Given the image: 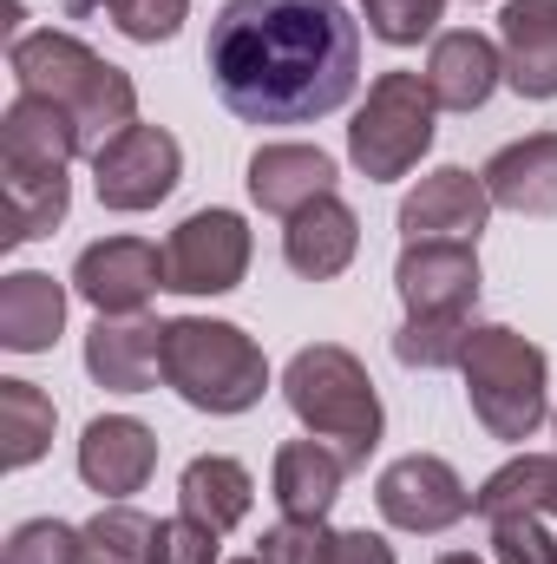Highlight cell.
I'll return each mask as SVG.
<instances>
[{"mask_svg": "<svg viewBox=\"0 0 557 564\" xmlns=\"http://www.w3.org/2000/svg\"><path fill=\"white\" fill-rule=\"evenodd\" d=\"M0 204H7V243H33V237H46L59 217H66V204H73V177L66 171H46V177H7L0 184Z\"/></svg>", "mask_w": 557, "mask_h": 564, "instance_id": "484cf974", "label": "cell"}, {"mask_svg": "<svg viewBox=\"0 0 557 564\" xmlns=\"http://www.w3.org/2000/svg\"><path fill=\"white\" fill-rule=\"evenodd\" d=\"M551 426H557V414H551Z\"/></svg>", "mask_w": 557, "mask_h": 564, "instance_id": "74e56055", "label": "cell"}, {"mask_svg": "<svg viewBox=\"0 0 557 564\" xmlns=\"http://www.w3.org/2000/svg\"><path fill=\"white\" fill-rule=\"evenodd\" d=\"M99 7H106L112 26H119L125 40H139V46L171 40V33L184 26V13H190V0H99Z\"/></svg>", "mask_w": 557, "mask_h": 564, "instance_id": "1f68e13d", "label": "cell"}, {"mask_svg": "<svg viewBox=\"0 0 557 564\" xmlns=\"http://www.w3.org/2000/svg\"><path fill=\"white\" fill-rule=\"evenodd\" d=\"M73 158H86L79 126L53 106V99H33L20 93L0 119V177H46V171H66Z\"/></svg>", "mask_w": 557, "mask_h": 564, "instance_id": "5bb4252c", "label": "cell"}, {"mask_svg": "<svg viewBox=\"0 0 557 564\" xmlns=\"http://www.w3.org/2000/svg\"><path fill=\"white\" fill-rule=\"evenodd\" d=\"M73 289L99 308V315H144V302L164 289V250L144 237H106L86 243L73 263Z\"/></svg>", "mask_w": 557, "mask_h": 564, "instance_id": "8fae6325", "label": "cell"}, {"mask_svg": "<svg viewBox=\"0 0 557 564\" xmlns=\"http://www.w3.org/2000/svg\"><path fill=\"white\" fill-rule=\"evenodd\" d=\"M0 564H86V532L59 525V519H26V525H13Z\"/></svg>", "mask_w": 557, "mask_h": 564, "instance_id": "f1b7e54d", "label": "cell"}, {"mask_svg": "<svg viewBox=\"0 0 557 564\" xmlns=\"http://www.w3.org/2000/svg\"><path fill=\"white\" fill-rule=\"evenodd\" d=\"M86 375L112 394H151L164 381V322L99 315L92 335H86Z\"/></svg>", "mask_w": 557, "mask_h": 564, "instance_id": "7c38bea8", "label": "cell"}, {"mask_svg": "<svg viewBox=\"0 0 557 564\" xmlns=\"http://www.w3.org/2000/svg\"><path fill=\"white\" fill-rule=\"evenodd\" d=\"M354 250H361V224H354V210H348L341 197H315V204L295 210L288 230H282L288 270L308 276V282H335L354 263Z\"/></svg>", "mask_w": 557, "mask_h": 564, "instance_id": "d6986e66", "label": "cell"}, {"mask_svg": "<svg viewBox=\"0 0 557 564\" xmlns=\"http://www.w3.org/2000/svg\"><path fill=\"white\" fill-rule=\"evenodd\" d=\"M7 66H13V79H20V93L53 99V106L79 126L86 158H99L119 132L139 126V86H132V73L112 66V59H99V53H92L86 40H73V33H53V26H46V33H20L13 53H7Z\"/></svg>", "mask_w": 557, "mask_h": 564, "instance_id": "7a4b0ae2", "label": "cell"}, {"mask_svg": "<svg viewBox=\"0 0 557 564\" xmlns=\"http://www.w3.org/2000/svg\"><path fill=\"white\" fill-rule=\"evenodd\" d=\"M250 197L270 217H295L315 197H335V158L321 144H263L250 158Z\"/></svg>", "mask_w": 557, "mask_h": 564, "instance_id": "ac0fdd59", "label": "cell"}, {"mask_svg": "<svg viewBox=\"0 0 557 564\" xmlns=\"http://www.w3.org/2000/svg\"><path fill=\"white\" fill-rule=\"evenodd\" d=\"M472 341V315H407V328L394 335L401 368H459Z\"/></svg>", "mask_w": 557, "mask_h": 564, "instance_id": "4316f807", "label": "cell"}, {"mask_svg": "<svg viewBox=\"0 0 557 564\" xmlns=\"http://www.w3.org/2000/svg\"><path fill=\"white\" fill-rule=\"evenodd\" d=\"M282 394H288L295 421L308 426L315 440H328L348 466H368V453L381 446L387 414H381V394H374L368 368H361L348 348H335V341L302 348V355L282 368Z\"/></svg>", "mask_w": 557, "mask_h": 564, "instance_id": "277c9868", "label": "cell"}, {"mask_svg": "<svg viewBox=\"0 0 557 564\" xmlns=\"http://www.w3.org/2000/svg\"><path fill=\"white\" fill-rule=\"evenodd\" d=\"M479 177H485V191H492L499 210L557 217V132H532V139L492 151Z\"/></svg>", "mask_w": 557, "mask_h": 564, "instance_id": "ffe728a7", "label": "cell"}, {"mask_svg": "<svg viewBox=\"0 0 557 564\" xmlns=\"http://www.w3.org/2000/svg\"><path fill=\"white\" fill-rule=\"evenodd\" d=\"M433 93L419 73H381L368 86V106L348 126V158L368 184H394L407 177L419 158L433 151Z\"/></svg>", "mask_w": 557, "mask_h": 564, "instance_id": "8992f818", "label": "cell"}, {"mask_svg": "<svg viewBox=\"0 0 557 564\" xmlns=\"http://www.w3.org/2000/svg\"><path fill=\"white\" fill-rule=\"evenodd\" d=\"M79 532H86V564H151V539H157V525L139 506H106Z\"/></svg>", "mask_w": 557, "mask_h": 564, "instance_id": "83f0119b", "label": "cell"}, {"mask_svg": "<svg viewBox=\"0 0 557 564\" xmlns=\"http://www.w3.org/2000/svg\"><path fill=\"white\" fill-rule=\"evenodd\" d=\"M157 473V433L132 414H99L79 440V479L99 499H125L144 492V479Z\"/></svg>", "mask_w": 557, "mask_h": 564, "instance_id": "9a60e30c", "label": "cell"}, {"mask_svg": "<svg viewBox=\"0 0 557 564\" xmlns=\"http://www.w3.org/2000/svg\"><path fill=\"white\" fill-rule=\"evenodd\" d=\"M164 388L197 414H250L270 388V361L237 322L177 315L164 322Z\"/></svg>", "mask_w": 557, "mask_h": 564, "instance_id": "3957f363", "label": "cell"}, {"mask_svg": "<svg viewBox=\"0 0 557 564\" xmlns=\"http://www.w3.org/2000/svg\"><path fill=\"white\" fill-rule=\"evenodd\" d=\"M151 564H217V532L177 512V519L157 525V539H151Z\"/></svg>", "mask_w": 557, "mask_h": 564, "instance_id": "836d02e7", "label": "cell"}, {"mask_svg": "<svg viewBox=\"0 0 557 564\" xmlns=\"http://www.w3.org/2000/svg\"><path fill=\"white\" fill-rule=\"evenodd\" d=\"M419 79H426V93H433L439 112H479V106L499 93V79H505V53H499L485 33L459 26V33H439V40H433Z\"/></svg>", "mask_w": 557, "mask_h": 564, "instance_id": "2e32d148", "label": "cell"}, {"mask_svg": "<svg viewBox=\"0 0 557 564\" xmlns=\"http://www.w3.org/2000/svg\"><path fill=\"white\" fill-rule=\"evenodd\" d=\"M394 289H401L407 315H472L479 257H472V243H407L394 263Z\"/></svg>", "mask_w": 557, "mask_h": 564, "instance_id": "4fadbf2b", "label": "cell"}, {"mask_svg": "<svg viewBox=\"0 0 557 564\" xmlns=\"http://www.w3.org/2000/svg\"><path fill=\"white\" fill-rule=\"evenodd\" d=\"M237 564H263V558H237Z\"/></svg>", "mask_w": 557, "mask_h": 564, "instance_id": "8d00e7d4", "label": "cell"}, {"mask_svg": "<svg viewBox=\"0 0 557 564\" xmlns=\"http://www.w3.org/2000/svg\"><path fill=\"white\" fill-rule=\"evenodd\" d=\"M459 375H466V401H472V414L479 426L492 433V440H512V446H525L545 414H551V361H545V348H532L518 328H505V322H485V328H472V341H466V361H459Z\"/></svg>", "mask_w": 557, "mask_h": 564, "instance_id": "5b68a950", "label": "cell"}, {"mask_svg": "<svg viewBox=\"0 0 557 564\" xmlns=\"http://www.w3.org/2000/svg\"><path fill=\"white\" fill-rule=\"evenodd\" d=\"M492 558L499 564H557V539L538 512L492 519Z\"/></svg>", "mask_w": 557, "mask_h": 564, "instance_id": "4dcf8cb0", "label": "cell"}, {"mask_svg": "<svg viewBox=\"0 0 557 564\" xmlns=\"http://www.w3.org/2000/svg\"><path fill=\"white\" fill-rule=\"evenodd\" d=\"M439 564H479V558H472V552H446Z\"/></svg>", "mask_w": 557, "mask_h": 564, "instance_id": "d590c367", "label": "cell"}, {"mask_svg": "<svg viewBox=\"0 0 557 564\" xmlns=\"http://www.w3.org/2000/svg\"><path fill=\"white\" fill-rule=\"evenodd\" d=\"M204 66L243 126H315L354 99L361 20L341 0H223Z\"/></svg>", "mask_w": 557, "mask_h": 564, "instance_id": "6da1fadb", "label": "cell"}, {"mask_svg": "<svg viewBox=\"0 0 557 564\" xmlns=\"http://www.w3.org/2000/svg\"><path fill=\"white\" fill-rule=\"evenodd\" d=\"M361 13H368V33H374V40H387V46H419V40L439 26L446 0H361Z\"/></svg>", "mask_w": 557, "mask_h": 564, "instance_id": "f546056e", "label": "cell"}, {"mask_svg": "<svg viewBox=\"0 0 557 564\" xmlns=\"http://www.w3.org/2000/svg\"><path fill=\"white\" fill-rule=\"evenodd\" d=\"M492 210H499V204H492L485 177L446 164V171L419 177L414 191L401 197V217H394V224H401L407 243H472V250H479V230H485Z\"/></svg>", "mask_w": 557, "mask_h": 564, "instance_id": "30bf717a", "label": "cell"}, {"mask_svg": "<svg viewBox=\"0 0 557 564\" xmlns=\"http://www.w3.org/2000/svg\"><path fill=\"white\" fill-rule=\"evenodd\" d=\"M250 506H256V479H250V466L230 459V453H204V459H190L184 479H177V512L197 519V525H210L217 539L237 532V525L250 519Z\"/></svg>", "mask_w": 557, "mask_h": 564, "instance_id": "7402d4cb", "label": "cell"}, {"mask_svg": "<svg viewBox=\"0 0 557 564\" xmlns=\"http://www.w3.org/2000/svg\"><path fill=\"white\" fill-rule=\"evenodd\" d=\"M328 545H335V532H328L321 519H282V525L263 532L256 558L263 564H321L328 558Z\"/></svg>", "mask_w": 557, "mask_h": 564, "instance_id": "d6a6232c", "label": "cell"}, {"mask_svg": "<svg viewBox=\"0 0 557 564\" xmlns=\"http://www.w3.org/2000/svg\"><path fill=\"white\" fill-rule=\"evenodd\" d=\"M374 506H381V519L394 532L433 539V532H452L472 512V492H466V479L439 453H407V459H394L374 479Z\"/></svg>", "mask_w": 557, "mask_h": 564, "instance_id": "9c48e42d", "label": "cell"}, {"mask_svg": "<svg viewBox=\"0 0 557 564\" xmlns=\"http://www.w3.org/2000/svg\"><path fill=\"white\" fill-rule=\"evenodd\" d=\"M177 177H184V151H177V139L164 126H132V132H119V139L92 158L99 204L106 210H125V217L157 210L177 191Z\"/></svg>", "mask_w": 557, "mask_h": 564, "instance_id": "ba28073f", "label": "cell"}, {"mask_svg": "<svg viewBox=\"0 0 557 564\" xmlns=\"http://www.w3.org/2000/svg\"><path fill=\"white\" fill-rule=\"evenodd\" d=\"M499 53L518 99H557V0H505Z\"/></svg>", "mask_w": 557, "mask_h": 564, "instance_id": "e0dca14e", "label": "cell"}, {"mask_svg": "<svg viewBox=\"0 0 557 564\" xmlns=\"http://www.w3.org/2000/svg\"><path fill=\"white\" fill-rule=\"evenodd\" d=\"M321 564H394V545L381 532H335V545H328Z\"/></svg>", "mask_w": 557, "mask_h": 564, "instance_id": "e575fe53", "label": "cell"}, {"mask_svg": "<svg viewBox=\"0 0 557 564\" xmlns=\"http://www.w3.org/2000/svg\"><path fill=\"white\" fill-rule=\"evenodd\" d=\"M472 512L485 519H512V512H551L557 519V453H518L512 466H499L479 492H472Z\"/></svg>", "mask_w": 557, "mask_h": 564, "instance_id": "cb8c5ba5", "label": "cell"}, {"mask_svg": "<svg viewBox=\"0 0 557 564\" xmlns=\"http://www.w3.org/2000/svg\"><path fill=\"white\" fill-rule=\"evenodd\" d=\"M250 276V224L237 210H190L164 243L171 295H230Z\"/></svg>", "mask_w": 557, "mask_h": 564, "instance_id": "52a82bcc", "label": "cell"}, {"mask_svg": "<svg viewBox=\"0 0 557 564\" xmlns=\"http://www.w3.org/2000/svg\"><path fill=\"white\" fill-rule=\"evenodd\" d=\"M59 328H66V289L46 270H13L0 282V348L40 355L59 341Z\"/></svg>", "mask_w": 557, "mask_h": 564, "instance_id": "603a6c76", "label": "cell"}, {"mask_svg": "<svg viewBox=\"0 0 557 564\" xmlns=\"http://www.w3.org/2000/svg\"><path fill=\"white\" fill-rule=\"evenodd\" d=\"M354 466L328 446V440H288L276 446V473H270V492H276L282 519H328L335 512V499H341V479H348Z\"/></svg>", "mask_w": 557, "mask_h": 564, "instance_id": "44dd1931", "label": "cell"}, {"mask_svg": "<svg viewBox=\"0 0 557 564\" xmlns=\"http://www.w3.org/2000/svg\"><path fill=\"white\" fill-rule=\"evenodd\" d=\"M53 446V401L33 381H0V466L20 473Z\"/></svg>", "mask_w": 557, "mask_h": 564, "instance_id": "d4e9b609", "label": "cell"}]
</instances>
